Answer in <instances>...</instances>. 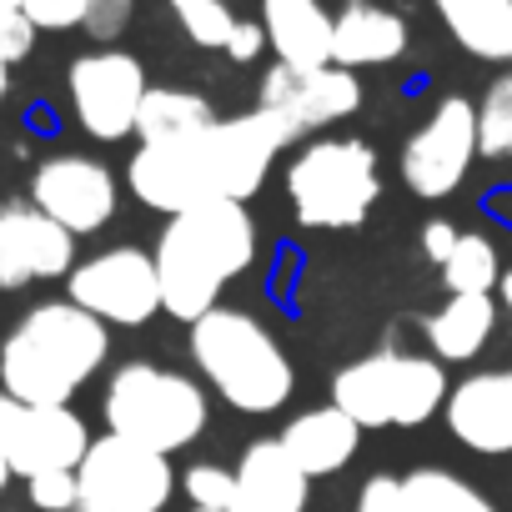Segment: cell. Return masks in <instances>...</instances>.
Segmentation results:
<instances>
[{
  "label": "cell",
  "mask_w": 512,
  "mask_h": 512,
  "mask_svg": "<svg viewBox=\"0 0 512 512\" xmlns=\"http://www.w3.org/2000/svg\"><path fill=\"white\" fill-rule=\"evenodd\" d=\"M497 297H502V307L512 312V272H502V282H497Z\"/></svg>",
  "instance_id": "8d00e7d4"
},
{
  "label": "cell",
  "mask_w": 512,
  "mask_h": 512,
  "mask_svg": "<svg viewBox=\"0 0 512 512\" xmlns=\"http://www.w3.org/2000/svg\"><path fill=\"white\" fill-rule=\"evenodd\" d=\"M6 482H11V462L0 457V492H6Z\"/></svg>",
  "instance_id": "f35d334b"
},
{
  "label": "cell",
  "mask_w": 512,
  "mask_h": 512,
  "mask_svg": "<svg viewBox=\"0 0 512 512\" xmlns=\"http://www.w3.org/2000/svg\"><path fill=\"white\" fill-rule=\"evenodd\" d=\"M231 512H307V477L287 457L282 442H251L236 462Z\"/></svg>",
  "instance_id": "2e32d148"
},
{
  "label": "cell",
  "mask_w": 512,
  "mask_h": 512,
  "mask_svg": "<svg viewBox=\"0 0 512 512\" xmlns=\"http://www.w3.org/2000/svg\"><path fill=\"white\" fill-rule=\"evenodd\" d=\"M181 482H186V497H191L196 507H206V512H231L236 477H231L226 467H216V462H196L191 472H181Z\"/></svg>",
  "instance_id": "83f0119b"
},
{
  "label": "cell",
  "mask_w": 512,
  "mask_h": 512,
  "mask_svg": "<svg viewBox=\"0 0 512 512\" xmlns=\"http://www.w3.org/2000/svg\"><path fill=\"white\" fill-rule=\"evenodd\" d=\"M196 512H206V507H196Z\"/></svg>",
  "instance_id": "b9f144b4"
},
{
  "label": "cell",
  "mask_w": 512,
  "mask_h": 512,
  "mask_svg": "<svg viewBox=\"0 0 512 512\" xmlns=\"http://www.w3.org/2000/svg\"><path fill=\"white\" fill-rule=\"evenodd\" d=\"M71 297L81 312H91L96 322H116V327H141L161 312V277H156V256H146L141 246H111L96 251L86 262L71 267L66 277Z\"/></svg>",
  "instance_id": "30bf717a"
},
{
  "label": "cell",
  "mask_w": 512,
  "mask_h": 512,
  "mask_svg": "<svg viewBox=\"0 0 512 512\" xmlns=\"http://www.w3.org/2000/svg\"><path fill=\"white\" fill-rule=\"evenodd\" d=\"M422 246H427V256H432V262L442 267L447 256H452V246H457V231H452L447 221H427V226H422Z\"/></svg>",
  "instance_id": "d590c367"
},
{
  "label": "cell",
  "mask_w": 512,
  "mask_h": 512,
  "mask_svg": "<svg viewBox=\"0 0 512 512\" xmlns=\"http://www.w3.org/2000/svg\"><path fill=\"white\" fill-rule=\"evenodd\" d=\"M36 41H41V31L21 11H0V56H6V66H21L36 51Z\"/></svg>",
  "instance_id": "1f68e13d"
},
{
  "label": "cell",
  "mask_w": 512,
  "mask_h": 512,
  "mask_svg": "<svg viewBox=\"0 0 512 512\" xmlns=\"http://www.w3.org/2000/svg\"><path fill=\"white\" fill-rule=\"evenodd\" d=\"M332 11L322 0H262V31L282 66L317 71L332 66Z\"/></svg>",
  "instance_id": "ac0fdd59"
},
{
  "label": "cell",
  "mask_w": 512,
  "mask_h": 512,
  "mask_svg": "<svg viewBox=\"0 0 512 512\" xmlns=\"http://www.w3.org/2000/svg\"><path fill=\"white\" fill-rule=\"evenodd\" d=\"M302 131L282 121L277 111L256 106L251 116L211 121L196 136L166 141V146H136L126 166V186L141 206L181 216L206 201H241L262 191L272 156H282Z\"/></svg>",
  "instance_id": "6da1fadb"
},
{
  "label": "cell",
  "mask_w": 512,
  "mask_h": 512,
  "mask_svg": "<svg viewBox=\"0 0 512 512\" xmlns=\"http://www.w3.org/2000/svg\"><path fill=\"white\" fill-rule=\"evenodd\" d=\"M16 246V262L31 282H51V277H71L76 267V236L66 226H56L51 216H41L36 206H0Z\"/></svg>",
  "instance_id": "ffe728a7"
},
{
  "label": "cell",
  "mask_w": 512,
  "mask_h": 512,
  "mask_svg": "<svg viewBox=\"0 0 512 512\" xmlns=\"http://www.w3.org/2000/svg\"><path fill=\"white\" fill-rule=\"evenodd\" d=\"M497 327V302L492 297H447L427 317V342L432 357L442 362H472Z\"/></svg>",
  "instance_id": "44dd1931"
},
{
  "label": "cell",
  "mask_w": 512,
  "mask_h": 512,
  "mask_svg": "<svg viewBox=\"0 0 512 512\" xmlns=\"http://www.w3.org/2000/svg\"><path fill=\"white\" fill-rule=\"evenodd\" d=\"M277 442L287 447V457L297 462V472L312 482V477H332V472H342V467L357 457L362 427H357L342 407H317V412L292 417L287 432H282Z\"/></svg>",
  "instance_id": "d6986e66"
},
{
  "label": "cell",
  "mask_w": 512,
  "mask_h": 512,
  "mask_svg": "<svg viewBox=\"0 0 512 512\" xmlns=\"http://www.w3.org/2000/svg\"><path fill=\"white\" fill-rule=\"evenodd\" d=\"M0 11H16V0H0Z\"/></svg>",
  "instance_id": "60d3db41"
},
{
  "label": "cell",
  "mask_w": 512,
  "mask_h": 512,
  "mask_svg": "<svg viewBox=\"0 0 512 512\" xmlns=\"http://www.w3.org/2000/svg\"><path fill=\"white\" fill-rule=\"evenodd\" d=\"M397 502H402V477H372L367 487H362V497H357V512H397Z\"/></svg>",
  "instance_id": "836d02e7"
},
{
  "label": "cell",
  "mask_w": 512,
  "mask_h": 512,
  "mask_svg": "<svg viewBox=\"0 0 512 512\" xmlns=\"http://www.w3.org/2000/svg\"><path fill=\"white\" fill-rule=\"evenodd\" d=\"M407 21L392 6L377 0H347L332 21V66L362 71V66H387L407 51Z\"/></svg>",
  "instance_id": "e0dca14e"
},
{
  "label": "cell",
  "mask_w": 512,
  "mask_h": 512,
  "mask_svg": "<svg viewBox=\"0 0 512 512\" xmlns=\"http://www.w3.org/2000/svg\"><path fill=\"white\" fill-rule=\"evenodd\" d=\"M221 51H226V56H231L236 66H251L256 56L267 51V31H262V21H236Z\"/></svg>",
  "instance_id": "d6a6232c"
},
{
  "label": "cell",
  "mask_w": 512,
  "mask_h": 512,
  "mask_svg": "<svg viewBox=\"0 0 512 512\" xmlns=\"http://www.w3.org/2000/svg\"><path fill=\"white\" fill-rule=\"evenodd\" d=\"M146 66L121 51V46H96L86 56L71 61L66 71V96H71V111L81 121L86 136L96 141H126L136 136V116H141V101H146Z\"/></svg>",
  "instance_id": "9c48e42d"
},
{
  "label": "cell",
  "mask_w": 512,
  "mask_h": 512,
  "mask_svg": "<svg viewBox=\"0 0 512 512\" xmlns=\"http://www.w3.org/2000/svg\"><path fill=\"white\" fill-rule=\"evenodd\" d=\"M256 106L277 111L282 121H292L307 136V131H322V126L352 116L362 106V81H357V71H342V66L292 71V66L272 61V71L256 86Z\"/></svg>",
  "instance_id": "5bb4252c"
},
{
  "label": "cell",
  "mask_w": 512,
  "mask_h": 512,
  "mask_svg": "<svg viewBox=\"0 0 512 512\" xmlns=\"http://www.w3.org/2000/svg\"><path fill=\"white\" fill-rule=\"evenodd\" d=\"M191 357L236 412H277L297 387L292 357L277 347V337L231 307H211L201 322H191Z\"/></svg>",
  "instance_id": "277c9868"
},
{
  "label": "cell",
  "mask_w": 512,
  "mask_h": 512,
  "mask_svg": "<svg viewBox=\"0 0 512 512\" xmlns=\"http://www.w3.org/2000/svg\"><path fill=\"white\" fill-rule=\"evenodd\" d=\"M256 262V221L241 201H206L181 216L156 241L161 312L176 322H201L226 282H236Z\"/></svg>",
  "instance_id": "7a4b0ae2"
},
{
  "label": "cell",
  "mask_w": 512,
  "mask_h": 512,
  "mask_svg": "<svg viewBox=\"0 0 512 512\" xmlns=\"http://www.w3.org/2000/svg\"><path fill=\"white\" fill-rule=\"evenodd\" d=\"M106 427L111 437H126L136 447H151L161 457H171L176 447L196 442L206 427V392L156 362H126L121 372H111L106 397H101Z\"/></svg>",
  "instance_id": "5b68a950"
},
{
  "label": "cell",
  "mask_w": 512,
  "mask_h": 512,
  "mask_svg": "<svg viewBox=\"0 0 512 512\" xmlns=\"http://www.w3.org/2000/svg\"><path fill=\"white\" fill-rule=\"evenodd\" d=\"M437 11L462 51H472L482 61H507L512 0H437Z\"/></svg>",
  "instance_id": "603a6c76"
},
{
  "label": "cell",
  "mask_w": 512,
  "mask_h": 512,
  "mask_svg": "<svg viewBox=\"0 0 512 512\" xmlns=\"http://www.w3.org/2000/svg\"><path fill=\"white\" fill-rule=\"evenodd\" d=\"M131 16H136V0H86L81 31H86L96 46H116V36H126Z\"/></svg>",
  "instance_id": "f1b7e54d"
},
{
  "label": "cell",
  "mask_w": 512,
  "mask_h": 512,
  "mask_svg": "<svg viewBox=\"0 0 512 512\" xmlns=\"http://www.w3.org/2000/svg\"><path fill=\"white\" fill-rule=\"evenodd\" d=\"M477 156V106L467 96H447L402 146V181L422 201H442L462 186Z\"/></svg>",
  "instance_id": "8fae6325"
},
{
  "label": "cell",
  "mask_w": 512,
  "mask_h": 512,
  "mask_svg": "<svg viewBox=\"0 0 512 512\" xmlns=\"http://www.w3.org/2000/svg\"><path fill=\"white\" fill-rule=\"evenodd\" d=\"M507 66H512V26H507Z\"/></svg>",
  "instance_id": "ab89813d"
},
{
  "label": "cell",
  "mask_w": 512,
  "mask_h": 512,
  "mask_svg": "<svg viewBox=\"0 0 512 512\" xmlns=\"http://www.w3.org/2000/svg\"><path fill=\"white\" fill-rule=\"evenodd\" d=\"M76 512H161L176 492V472L161 452L126 437H96L76 467Z\"/></svg>",
  "instance_id": "ba28073f"
},
{
  "label": "cell",
  "mask_w": 512,
  "mask_h": 512,
  "mask_svg": "<svg viewBox=\"0 0 512 512\" xmlns=\"http://www.w3.org/2000/svg\"><path fill=\"white\" fill-rule=\"evenodd\" d=\"M86 452L91 432L71 407H26L0 392V457L11 462V477L76 472Z\"/></svg>",
  "instance_id": "7c38bea8"
},
{
  "label": "cell",
  "mask_w": 512,
  "mask_h": 512,
  "mask_svg": "<svg viewBox=\"0 0 512 512\" xmlns=\"http://www.w3.org/2000/svg\"><path fill=\"white\" fill-rule=\"evenodd\" d=\"M116 201H121V186L111 166L91 156H46L31 176V206L51 216L56 226H66L71 236L101 231L116 216Z\"/></svg>",
  "instance_id": "4fadbf2b"
},
{
  "label": "cell",
  "mask_w": 512,
  "mask_h": 512,
  "mask_svg": "<svg viewBox=\"0 0 512 512\" xmlns=\"http://www.w3.org/2000/svg\"><path fill=\"white\" fill-rule=\"evenodd\" d=\"M21 287H31V277L21 272L16 246H11V231H6V216H0V292H21Z\"/></svg>",
  "instance_id": "e575fe53"
},
{
  "label": "cell",
  "mask_w": 512,
  "mask_h": 512,
  "mask_svg": "<svg viewBox=\"0 0 512 512\" xmlns=\"http://www.w3.org/2000/svg\"><path fill=\"white\" fill-rule=\"evenodd\" d=\"M171 11H176L181 31L191 36V46H206V51H221L236 26L226 0H171Z\"/></svg>",
  "instance_id": "4316f807"
},
{
  "label": "cell",
  "mask_w": 512,
  "mask_h": 512,
  "mask_svg": "<svg viewBox=\"0 0 512 512\" xmlns=\"http://www.w3.org/2000/svg\"><path fill=\"white\" fill-rule=\"evenodd\" d=\"M442 282L452 287V297H492V287L502 282V262L487 236H457L452 256L442 262Z\"/></svg>",
  "instance_id": "d4e9b609"
},
{
  "label": "cell",
  "mask_w": 512,
  "mask_h": 512,
  "mask_svg": "<svg viewBox=\"0 0 512 512\" xmlns=\"http://www.w3.org/2000/svg\"><path fill=\"white\" fill-rule=\"evenodd\" d=\"M16 11H21L36 31H81L86 0H16Z\"/></svg>",
  "instance_id": "f546056e"
},
{
  "label": "cell",
  "mask_w": 512,
  "mask_h": 512,
  "mask_svg": "<svg viewBox=\"0 0 512 512\" xmlns=\"http://www.w3.org/2000/svg\"><path fill=\"white\" fill-rule=\"evenodd\" d=\"M211 121H216V111L206 96L181 91V86H151L141 101V116H136V136H141V146H166V141L206 131Z\"/></svg>",
  "instance_id": "7402d4cb"
},
{
  "label": "cell",
  "mask_w": 512,
  "mask_h": 512,
  "mask_svg": "<svg viewBox=\"0 0 512 512\" xmlns=\"http://www.w3.org/2000/svg\"><path fill=\"white\" fill-rule=\"evenodd\" d=\"M106 352V322L76 302H41L0 342V392L26 407H71V397L101 372Z\"/></svg>",
  "instance_id": "3957f363"
},
{
  "label": "cell",
  "mask_w": 512,
  "mask_h": 512,
  "mask_svg": "<svg viewBox=\"0 0 512 512\" xmlns=\"http://www.w3.org/2000/svg\"><path fill=\"white\" fill-rule=\"evenodd\" d=\"M26 487H31V502H36L41 512H76V497H81L76 472H41V477H31Z\"/></svg>",
  "instance_id": "4dcf8cb0"
},
{
  "label": "cell",
  "mask_w": 512,
  "mask_h": 512,
  "mask_svg": "<svg viewBox=\"0 0 512 512\" xmlns=\"http://www.w3.org/2000/svg\"><path fill=\"white\" fill-rule=\"evenodd\" d=\"M447 427L467 452H512V372H477L447 392Z\"/></svg>",
  "instance_id": "9a60e30c"
},
{
  "label": "cell",
  "mask_w": 512,
  "mask_h": 512,
  "mask_svg": "<svg viewBox=\"0 0 512 512\" xmlns=\"http://www.w3.org/2000/svg\"><path fill=\"white\" fill-rule=\"evenodd\" d=\"M287 196L302 226L347 231L367 221V211L382 196L377 151L352 136H322L287 166Z\"/></svg>",
  "instance_id": "8992f818"
},
{
  "label": "cell",
  "mask_w": 512,
  "mask_h": 512,
  "mask_svg": "<svg viewBox=\"0 0 512 512\" xmlns=\"http://www.w3.org/2000/svg\"><path fill=\"white\" fill-rule=\"evenodd\" d=\"M11 96V66H6V56H0V101Z\"/></svg>",
  "instance_id": "74e56055"
},
{
  "label": "cell",
  "mask_w": 512,
  "mask_h": 512,
  "mask_svg": "<svg viewBox=\"0 0 512 512\" xmlns=\"http://www.w3.org/2000/svg\"><path fill=\"white\" fill-rule=\"evenodd\" d=\"M447 372L432 357L377 352L337 372L332 407H342L362 432L367 427H422L437 407H447Z\"/></svg>",
  "instance_id": "52a82bcc"
},
{
  "label": "cell",
  "mask_w": 512,
  "mask_h": 512,
  "mask_svg": "<svg viewBox=\"0 0 512 512\" xmlns=\"http://www.w3.org/2000/svg\"><path fill=\"white\" fill-rule=\"evenodd\" d=\"M477 156L512 161V76L492 81L477 106Z\"/></svg>",
  "instance_id": "484cf974"
},
{
  "label": "cell",
  "mask_w": 512,
  "mask_h": 512,
  "mask_svg": "<svg viewBox=\"0 0 512 512\" xmlns=\"http://www.w3.org/2000/svg\"><path fill=\"white\" fill-rule=\"evenodd\" d=\"M397 512H497L472 482H462L447 467H417L402 477Z\"/></svg>",
  "instance_id": "cb8c5ba5"
}]
</instances>
